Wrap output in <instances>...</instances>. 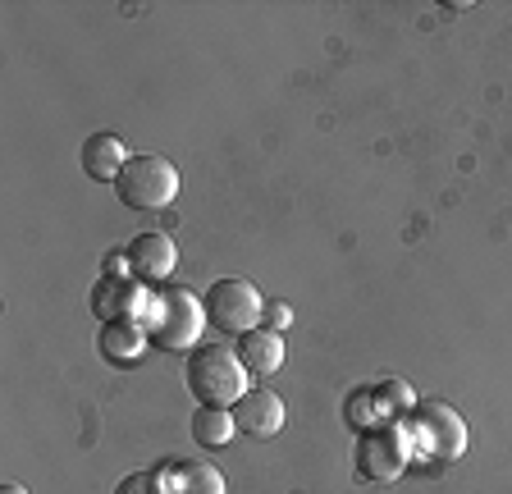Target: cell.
<instances>
[{"instance_id": "obj_1", "label": "cell", "mask_w": 512, "mask_h": 494, "mask_svg": "<svg viewBox=\"0 0 512 494\" xmlns=\"http://www.w3.org/2000/svg\"><path fill=\"white\" fill-rule=\"evenodd\" d=\"M202 325H206V302L192 289H183V284H160L147 298V312H142L147 339L156 348H165V353H188V348H197Z\"/></svg>"}, {"instance_id": "obj_2", "label": "cell", "mask_w": 512, "mask_h": 494, "mask_svg": "<svg viewBox=\"0 0 512 494\" xmlns=\"http://www.w3.org/2000/svg\"><path fill=\"white\" fill-rule=\"evenodd\" d=\"M183 385H188V394L202 408H234L238 398L247 394V366L238 362L234 348H224V344L192 348Z\"/></svg>"}, {"instance_id": "obj_3", "label": "cell", "mask_w": 512, "mask_h": 494, "mask_svg": "<svg viewBox=\"0 0 512 494\" xmlns=\"http://www.w3.org/2000/svg\"><path fill=\"white\" fill-rule=\"evenodd\" d=\"M407 444L416 458H439V462H458L467 449V426H462L458 408H448L439 398L416 403V412L403 421Z\"/></svg>"}, {"instance_id": "obj_4", "label": "cell", "mask_w": 512, "mask_h": 494, "mask_svg": "<svg viewBox=\"0 0 512 494\" xmlns=\"http://www.w3.org/2000/svg\"><path fill=\"white\" fill-rule=\"evenodd\" d=\"M115 193L133 211H160L179 197V170L165 156H128L124 174L115 179Z\"/></svg>"}, {"instance_id": "obj_5", "label": "cell", "mask_w": 512, "mask_h": 494, "mask_svg": "<svg viewBox=\"0 0 512 494\" xmlns=\"http://www.w3.org/2000/svg\"><path fill=\"white\" fill-rule=\"evenodd\" d=\"M202 302H206V321H215L224 334H247V330H256V325L266 321V302H261L256 284L243 280V275H224V280H215Z\"/></svg>"}, {"instance_id": "obj_6", "label": "cell", "mask_w": 512, "mask_h": 494, "mask_svg": "<svg viewBox=\"0 0 512 494\" xmlns=\"http://www.w3.org/2000/svg\"><path fill=\"white\" fill-rule=\"evenodd\" d=\"M407 453H412V444H407L403 426H375V430H366L362 435L357 458H362L366 476H375V481H394V476H403Z\"/></svg>"}, {"instance_id": "obj_7", "label": "cell", "mask_w": 512, "mask_h": 494, "mask_svg": "<svg viewBox=\"0 0 512 494\" xmlns=\"http://www.w3.org/2000/svg\"><path fill=\"white\" fill-rule=\"evenodd\" d=\"M147 284L133 280V275H106V280H96L92 289V312L106 321H142L147 312Z\"/></svg>"}, {"instance_id": "obj_8", "label": "cell", "mask_w": 512, "mask_h": 494, "mask_svg": "<svg viewBox=\"0 0 512 494\" xmlns=\"http://www.w3.org/2000/svg\"><path fill=\"white\" fill-rule=\"evenodd\" d=\"M128 275L142 284H165L174 275V266H179V247H174L170 234H160V229H147V234H138L133 243H128Z\"/></svg>"}, {"instance_id": "obj_9", "label": "cell", "mask_w": 512, "mask_h": 494, "mask_svg": "<svg viewBox=\"0 0 512 494\" xmlns=\"http://www.w3.org/2000/svg\"><path fill=\"white\" fill-rule=\"evenodd\" d=\"M234 421H238V430L256 435V440H270L284 426V403H279L275 389H247L234 403Z\"/></svg>"}, {"instance_id": "obj_10", "label": "cell", "mask_w": 512, "mask_h": 494, "mask_svg": "<svg viewBox=\"0 0 512 494\" xmlns=\"http://www.w3.org/2000/svg\"><path fill=\"white\" fill-rule=\"evenodd\" d=\"M78 165L87 170V179H96V183H115L119 174H124V165H128V151H124V142L115 138V133H87L83 138V147H78Z\"/></svg>"}, {"instance_id": "obj_11", "label": "cell", "mask_w": 512, "mask_h": 494, "mask_svg": "<svg viewBox=\"0 0 512 494\" xmlns=\"http://www.w3.org/2000/svg\"><path fill=\"white\" fill-rule=\"evenodd\" d=\"M234 353H238V362L247 366V376H275L279 366H284V334L256 325V330L238 334Z\"/></svg>"}, {"instance_id": "obj_12", "label": "cell", "mask_w": 512, "mask_h": 494, "mask_svg": "<svg viewBox=\"0 0 512 494\" xmlns=\"http://www.w3.org/2000/svg\"><path fill=\"white\" fill-rule=\"evenodd\" d=\"M147 330H142V321H106L101 325V339H96V348H101V357L115 366H133L142 353H147Z\"/></svg>"}, {"instance_id": "obj_13", "label": "cell", "mask_w": 512, "mask_h": 494, "mask_svg": "<svg viewBox=\"0 0 512 494\" xmlns=\"http://www.w3.org/2000/svg\"><path fill=\"white\" fill-rule=\"evenodd\" d=\"M170 494H229V485H224V472L215 462L192 458L170 472Z\"/></svg>"}, {"instance_id": "obj_14", "label": "cell", "mask_w": 512, "mask_h": 494, "mask_svg": "<svg viewBox=\"0 0 512 494\" xmlns=\"http://www.w3.org/2000/svg\"><path fill=\"white\" fill-rule=\"evenodd\" d=\"M188 421H192V440L202 444V449H224L238 430V421L229 408H197Z\"/></svg>"}, {"instance_id": "obj_15", "label": "cell", "mask_w": 512, "mask_h": 494, "mask_svg": "<svg viewBox=\"0 0 512 494\" xmlns=\"http://www.w3.org/2000/svg\"><path fill=\"white\" fill-rule=\"evenodd\" d=\"M115 494H170V476L165 472H128L115 485Z\"/></svg>"}, {"instance_id": "obj_16", "label": "cell", "mask_w": 512, "mask_h": 494, "mask_svg": "<svg viewBox=\"0 0 512 494\" xmlns=\"http://www.w3.org/2000/svg\"><path fill=\"white\" fill-rule=\"evenodd\" d=\"M288 321H293L288 302H266V330H284Z\"/></svg>"}, {"instance_id": "obj_17", "label": "cell", "mask_w": 512, "mask_h": 494, "mask_svg": "<svg viewBox=\"0 0 512 494\" xmlns=\"http://www.w3.org/2000/svg\"><path fill=\"white\" fill-rule=\"evenodd\" d=\"M0 494H28V490H23V485H14V481H5V485H0Z\"/></svg>"}]
</instances>
